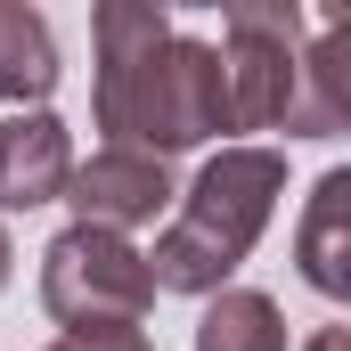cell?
I'll return each mask as SVG.
<instances>
[{
	"label": "cell",
	"instance_id": "1",
	"mask_svg": "<svg viewBox=\"0 0 351 351\" xmlns=\"http://www.w3.org/2000/svg\"><path fill=\"white\" fill-rule=\"evenodd\" d=\"M98 131H114V147L156 156V164L213 131H237L221 49L180 41L172 16L147 0H106L98 8Z\"/></svg>",
	"mask_w": 351,
	"mask_h": 351
},
{
	"label": "cell",
	"instance_id": "2",
	"mask_svg": "<svg viewBox=\"0 0 351 351\" xmlns=\"http://www.w3.org/2000/svg\"><path fill=\"white\" fill-rule=\"evenodd\" d=\"M278 188H286V164L269 147H221L196 188L180 196V221L156 237L147 254V286L156 294H221V278L254 254V237L278 213Z\"/></svg>",
	"mask_w": 351,
	"mask_h": 351
},
{
	"label": "cell",
	"instance_id": "3",
	"mask_svg": "<svg viewBox=\"0 0 351 351\" xmlns=\"http://www.w3.org/2000/svg\"><path fill=\"white\" fill-rule=\"evenodd\" d=\"M41 302L66 335H106V327H139L156 286H147V254L114 229H66L41 254Z\"/></svg>",
	"mask_w": 351,
	"mask_h": 351
},
{
	"label": "cell",
	"instance_id": "4",
	"mask_svg": "<svg viewBox=\"0 0 351 351\" xmlns=\"http://www.w3.org/2000/svg\"><path fill=\"white\" fill-rule=\"evenodd\" d=\"M302 8H229V49H221V74H229V123L237 131H269V123H294V98H302Z\"/></svg>",
	"mask_w": 351,
	"mask_h": 351
},
{
	"label": "cell",
	"instance_id": "5",
	"mask_svg": "<svg viewBox=\"0 0 351 351\" xmlns=\"http://www.w3.org/2000/svg\"><path fill=\"white\" fill-rule=\"evenodd\" d=\"M66 204H74V221L82 229H139V221H156L164 204H172V172L156 164V156H131V147H98L90 164H74L66 180Z\"/></svg>",
	"mask_w": 351,
	"mask_h": 351
},
{
	"label": "cell",
	"instance_id": "6",
	"mask_svg": "<svg viewBox=\"0 0 351 351\" xmlns=\"http://www.w3.org/2000/svg\"><path fill=\"white\" fill-rule=\"evenodd\" d=\"M74 180V147H66V123L58 114H8L0 123V213H33V204H58Z\"/></svg>",
	"mask_w": 351,
	"mask_h": 351
},
{
	"label": "cell",
	"instance_id": "7",
	"mask_svg": "<svg viewBox=\"0 0 351 351\" xmlns=\"http://www.w3.org/2000/svg\"><path fill=\"white\" fill-rule=\"evenodd\" d=\"M302 278L319 294H351V172H327L302 213Z\"/></svg>",
	"mask_w": 351,
	"mask_h": 351
},
{
	"label": "cell",
	"instance_id": "8",
	"mask_svg": "<svg viewBox=\"0 0 351 351\" xmlns=\"http://www.w3.org/2000/svg\"><path fill=\"white\" fill-rule=\"evenodd\" d=\"M58 90V41L41 25V8L25 0H0V98H49Z\"/></svg>",
	"mask_w": 351,
	"mask_h": 351
},
{
	"label": "cell",
	"instance_id": "9",
	"mask_svg": "<svg viewBox=\"0 0 351 351\" xmlns=\"http://www.w3.org/2000/svg\"><path fill=\"white\" fill-rule=\"evenodd\" d=\"M196 351H286V327H278V302L254 294V286H221L196 319Z\"/></svg>",
	"mask_w": 351,
	"mask_h": 351
},
{
	"label": "cell",
	"instance_id": "10",
	"mask_svg": "<svg viewBox=\"0 0 351 351\" xmlns=\"http://www.w3.org/2000/svg\"><path fill=\"white\" fill-rule=\"evenodd\" d=\"M49 351H156L139 327H106V335H66V343H49Z\"/></svg>",
	"mask_w": 351,
	"mask_h": 351
},
{
	"label": "cell",
	"instance_id": "11",
	"mask_svg": "<svg viewBox=\"0 0 351 351\" xmlns=\"http://www.w3.org/2000/svg\"><path fill=\"white\" fill-rule=\"evenodd\" d=\"M311 351H351V335H343V327H327V335H319Z\"/></svg>",
	"mask_w": 351,
	"mask_h": 351
},
{
	"label": "cell",
	"instance_id": "12",
	"mask_svg": "<svg viewBox=\"0 0 351 351\" xmlns=\"http://www.w3.org/2000/svg\"><path fill=\"white\" fill-rule=\"evenodd\" d=\"M8 262H16V254H8V237H0V286H8Z\"/></svg>",
	"mask_w": 351,
	"mask_h": 351
}]
</instances>
